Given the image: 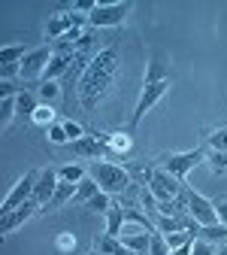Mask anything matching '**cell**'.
<instances>
[{
    "label": "cell",
    "instance_id": "6da1fadb",
    "mask_svg": "<svg viewBox=\"0 0 227 255\" xmlns=\"http://www.w3.org/2000/svg\"><path fill=\"white\" fill-rule=\"evenodd\" d=\"M115 73H118V49L115 46L97 49V55L88 61L82 82H79V107L85 113H94L106 101V94L115 82Z\"/></svg>",
    "mask_w": 227,
    "mask_h": 255
},
{
    "label": "cell",
    "instance_id": "7a4b0ae2",
    "mask_svg": "<svg viewBox=\"0 0 227 255\" xmlns=\"http://www.w3.org/2000/svg\"><path fill=\"white\" fill-rule=\"evenodd\" d=\"M170 85H173V76L167 73L164 61H160V58L149 61V64H146V79H143V88H140V98H137V107H134L131 128H127V131L137 134V128H140V122L146 119V113L170 91Z\"/></svg>",
    "mask_w": 227,
    "mask_h": 255
},
{
    "label": "cell",
    "instance_id": "3957f363",
    "mask_svg": "<svg viewBox=\"0 0 227 255\" xmlns=\"http://www.w3.org/2000/svg\"><path fill=\"white\" fill-rule=\"evenodd\" d=\"M88 176L100 185V191H106V195H124L127 188H131V173H127V167L115 164V161H91L88 167Z\"/></svg>",
    "mask_w": 227,
    "mask_h": 255
},
{
    "label": "cell",
    "instance_id": "277c9868",
    "mask_svg": "<svg viewBox=\"0 0 227 255\" xmlns=\"http://www.w3.org/2000/svg\"><path fill=\"white\" fill-rule=\"evenodd\" d=\"M197 164H206V152L197 146V149H188V152H173V155H167L164 161H160V167H164L167 173H173L179 182H185L188 179V173L197 167ZM188 185V182H185Z\"/></svg>",
    "mask_w": 227,
    "mask_h": 255
},
{
    "label": "cell",
    "instance_id": "5b68a950",
    "mask_svg": "<svg viewBox=\"0 0 227 255\" xmlns=\"http://www.w3.org/2000/svg\"><path fill=\"white\" fill-rule=\"evenodd\" d=\"M146 185H149V191H151V195L157 198V204H160V201H173V198H179L182 191L188 188L185 182H179L173 173H167V170L160 167V164L149 170V182H146Z\"/></svg>",
    "mask_w": 227,
    "mask_h": 255
},
{
    "label": "cell",
    "instance_id": "8992f818",
    "mask_svg": "<svg viewBox=\"0 0 227 255\" xmlns=\"http://www.w3.org/2000/svg\"><path fill=\"white\" fill-rule=\"evenodd\" d=\"M134 12V0H118V3H97V9L88 15L91 27H118Z\"/></svg>",
    "mask_w": 227,
    "mask_h": 255
},
{
    "label": "cell",
    "instance_id": "52a82bcc",
    "mask_svg": "<svg viewBox=\"0 0 227 255\" xmlns=\"http://www.w3.org/2000/svg\"><path fill=\"white\" fill-rule=\"evenodd\" d=\"M37 179H40V170H27L24 176H18L15 185L9 188V195L3 198V204H0V210H3V213H12V210L24 207L30 198H34V185H37Z\"/></svg>",
    "mask_w": 227,
    "mask_h": 255
},
{
    "label": "cell",
    "instance_id": "ba28073f",
    "mask_svg": "<svg viewBox=\"0 0 227 255\" xmlns=\"http://www.w3.org/2000/svg\"><path fill=\"white\" fill-rule=\"evenodd\" d=\"M85 24H88V18L79 15V12H55V15L46 21V27H43V37H46L49 46H52V43H58L61 37H67L70 30L85 27Z\"/></svg>",
    "mask_w": 227,
    "mask_h": 255
},
{
    "label": "cell",
    "instance_id": "9c48e42d",
    "mask_svg": "<svg viewBox=\"0 0 227 255\" xmlns=\"http://www.w3.org/2000/svg\"><path fill=\"white\" fill-rule=\"evenodd\" d=\"M49 61H52V46H40V49H34V52H27L24 55V61L18 64L21 67V79L30 85V82H37V79H43L46 76V67H49Z\"/></svg>",
    "mask_w": 227,
    "mask_h": 255
},
{
    "label": "cell",
    "instance_id": "30bf717a",
    "mask_svg": "<svg viewBox=\"0 0 227 255\" xmlns=\"http://www.w3.org/2000/svg\"><path fill=\"white\" fill-rule=\"evenodd\" d=\"M188 213L197 219L200 228L221 225V222H218V213H215V204H212L209 198H203L200 191H194V188H188Z\"/></svg>",
    "mask_w": 227,
    "mask_h": 255
},
{
    "label": "cell",
    "instance_id": "8fae6325",
    "mask_svg": "<svg viewBox=\"0 0 227 255\" xmlns=\"http://www.w3.org/2000/svg\"><path fill=\"white\" fill-rule=\"evenodd\" d=\"M109 152V158H131L134 152V131H109V134H97Z\"/></svg>",
    "mask_w": 227,
    "mask_h": 255
},
{
    "label": "cell",
    "instance_id": "7c38bea8",
    "mask_svg": "<svg viewBox=\"0 0 227 255\" xmlns=\"http://www.w3.org/2000/svg\"><path fill=\"white\" fill-rule=\"evenodd\" d=\"M58 182H61V179H58V170H55V167H43V170H40V179H37V185H34V198H30V201L43 210V207L52 201Z\"/></svg>",
    "mask_w": 227,
    "mask_h": 255
},
{
    "label": "cell",
    "instance_id": "4fadbf2b",
    "mask_svg": "<svg viewBox=\"0 0 227 255\" xmlns=\"http://www.w3.org/2000/svg\"><path fill=\"white\" fill-rule=\"evenodd\" d=\"M37 210H40V207H37L34 201H27L24 207H18V210H12V213H3V216H0V231H3V237H6V234H12L15 228H21V225H24V222L34 216Z\"/></svg>",
    "mask_w": 227,
    "mask_h": 255
},
{
    "label": "cell",
    "instance_id": "5bb4252c",
    "mask_svg": "<svg viewBox=\"0 0 227 255\" xmlns=\"http://www.w3.org/2000/svg\"><path fill=\"white\" fill-rule=\"evenodd\" d=\"M70 149H73L76 155H82V158H94V161H106V158H109L106 146L97 140V134H88V137H82V140L70 143Z\"/></svg>",
    "mask_w": 227,
    "mask_h": 255
},
{
    "label": "cell",
    "instance_id": "9a60e30c",
    "mask_svg": "<svg viewBox=\"0 0 227 255\" xmlns=\"http://www.w3.org/2000/svg\"><path fill=\"white\" fill-rule=\"evenodd\" d=\"M94 252L97 255H137L134 249H127L118 237H106V234L94 240Z\"/></svg>",
    "mask_w": 227,
    "mask_h": 255
},
{
    "label": "cell",
    "instance_id": "2e32d148",
    "mask_svg": "<svg viewBox=\"0 0 227 255\" xmlns=\"http://www.w3.org/2000/svg\"><path fill=\"white\" fill-rule=\"evenodd\" d=\"M76 198V185L73 182H58V188H55V195H52V201L43 207V213H55V210H61L67 201H73Z\"/></svg>",
    "mask_w": 227,
    "mask_h": 255
},
{
    "label": "cell",
    "instance_id": "e0dca14e",
    "mask_svg": "<svg viewBox=\"0 0 227 255\" xmlns=\"http://www.w3.org/2000/svg\"><path fill=\"white\" fill-rule=\"evenodd\" d=\"M127 225V219H124V207L121 204H112L109 213H106V237H121Z\"/></svg>",
    "mask_w": 227,
    "mask_h": 255
},
{
    "label": "cell",
    "instance_id": "ac0fdd59",
    "mask_svg": "<svg viewBox=\"0 0 227 255\" xmlns=\"http://www.w3.org/2000/svg\"><path fill=\"white\" fill-rule=\"evenodd\" d=\"M37 98L40 104H55L58 98H64V88H61V79H49L37 88Z\"/></svg>",
    "mask_w": 227,
    "mask_h": 255
},
{
    "label": "cell",
    "instance_id": "d6986e66",
    "mask_svg": "<svg viewBox=\"0 0 227 255\" xmlns=\"http://www.w3.org/2000/svg\"><path fill=\"white\" fill-rule=\"evenodd\" d=\"M24 55H27V46H24V43L3 46V49H0V67H6V64H21Z\"/></svg>",
    "mask_w": 227,
    "mask_h": 255
},
{
    "label": "cell",
    "instance_id": "ffe728a7",
    "mask_svg": "<svg viewBox=\"0 0 227 255\" xmlns=\"http://www.w3.org/2000/svg\"><path fill=\"white\" fill-rule=\"evenodd\" d=\"M85 176H88V170H85L82 164H64V167H58V179H61V182H73V185H79Z\"/></svg>",
    "mask_w": 227,
    "mask_h": 255
},
{
    "label": "cell",
    "instance_id": "44dd1931",
    "mask_svg": "<svg viewBox=\"0 0 227 255\" xmlns=\"http://www.w3.org/2000/svg\"><path fill=\"white\" fill-rule=\"evenodd\" d=\"M97 191H100V185H97V182H94L91 176H85V179H82V182L76 185V198H73V201L85 207V204H88V201H91V198L97 195Z\"/></svg>",
    "mask_w": 227,
    "mask_h": 255
},
{
    "label": "cell",
    "instance_id": "7402d4cb",
    "mask_svg": "<svg viewBox=\"0 0 227 255\" xmlns=\"http://www.w3.org/2000/svg\"><path fill=\"white\" fill-rule=\"evenodd\" d=\"M112 204H115V201H112V195H106V191H97V195L85 204V210H88V213H103V216H106Z\"/></svg>",
    "mask_w": 227,
    "mask_h": 255
},
{
    "label": "cell",
    "instance_id": "603a6c76",
    "mask_svg": "<svg viewBox=\"0 0 227 255\" xmlns=\"http://www.w3.org/2000/svg\"><path fill=\"white\" fill-rule=\"evenodd\" d=\"M30 122L34 125H40V128H52L58 119H55V110H52V104H40L37 110H34V116H30Z\"/></svg>",
    "mask_w": 227,
    "mask_h": 255
},
{
    "label": "cell",
    "instance_id": "cb8c5ba5",
    "mask_svg": "<svg viewBox=\"0 0 227 255\" xmlns=\"http://www.w3.org/2000/svg\"><path fill=\"white\" fill-rule=\"evenodd\" d=\"M40 107V101H37V94H30V91H18V116H34V110Z\"/></svg>",
    "mask_w": 227,
    "mask_h": 255
},
{
    "label": "cell",
    "instance_id": "d4e9b609",
    "mask_svg": "<svg viewBox=\"0 0 227 255\" xmlns=\"http://www.w3.org/2000/svg\"><path fill=\"white\" fill-rule=\"evenodd\" d=\"M200 240H209V243H215V246H221V243H227V228L224 225H212V228H200V234H197Z\"/></svg>",
    "mask_w": 227,
    "mask_h": 255
},
{
    "label": "cell",
    "instance_id": "484cf974",
    "mask_svg": "<svg viewBox=\"0 0 227 255\" xmlns=\"http://www.w3.org/2000/svg\"><path fill=\"white\" fill-rule=\"evenodd\" d=\"M46 140L55 143V146H70V137H67V131H64L61 122H55L52 128H46Z\"/></svg>",
    "mask_w": 227,
    "mask_h": 255
},
{
    "label": "cell",
    "instance_id": "4316f807",
    "mask_svg": "<svg viewBox=\"0 0 227 255\" xmlns=\"http://www.w3.org/2000/svg\"><path fill=\"white\" fill-rule=\"evenodd\" d=\"M206 164H209L212 173H227V152H215V149H209Z\"/></svg>",
    "mask_w": 227,
    "mask_h": 255
},
{
    "label": "cell",
    "instance_id": "83f0119b",
    "mask_svg": "<svg viewBox=\"0 0 227 255\" xmlns=\"http://www.w3.org/2000/svg\"><path fill=\"white\" fill-rule=\"evenodd\" d=\"M61 125H64V131H67V137H70V143H76V140H82V137H88V131H85V125H79L76 119H61Z\"/></svg>",
    "mask_w": 227,
    "mask_h": 255
},
{
    "label": "cell",
    "instance_id": "f1b7e54d",
    "mask_svg": "<svg viewBox=\"0 0 227 255\" xmlns=\"http://www.w3.org/2000/svg\"><path fill=\"white\" fill-rule=\"evenodd\" d=\"M55 249H58V252H64V255H76V234H70V231L58 234Z\"/></svg>",
    "mask_w": 227,
    "mask_h": 255
},
{
    "label": "cell",
    "instance_id": "f546056e",
    "mask_svg": "<svg viewBox=\"0 0 227 255\" xmlns=\"http://www.w3.org/2000/svg\"><path fill=\"white\" fill-rule=\"evenodd\" d=\"M173 249H170V243H167V237L160 234V231H154L151 234V246H149V255H170Z\"/></svg>",
    "mask_w": 227,
    "mask_h": 255
},
{
    "label": "cell",
    "instance_id": "4dcf8cb0",
    "mask_svg": "<svg viewBox=\"0 0 227 255\" xmlns=\"http://www.w3.org/2000/svg\"><path fill=\"white\" fill-rule=\"evenodd\" d=\"M209 149L227 152V125H224V128H215V131L209 134Z\"/></svg>",
    "mask_w": 227,
    "mask_h": 255
},
{
    "label": "cell",
    "instance_id": "1f68e13d",
    "mask_svg": "<svg viewBox=\"0 0 227 255\" xmlns=\"http://www.w3.org/2000/svg\"><path fill=\"white\" fill-rule=\"evenodd\" d=\"M215 249H218L215 243H209V240H200V237H197V240H194L191 255H215Z\"/></svg>",
    "mask_w": 227,
    "mask_h": 255
},
{
    "label": "cell",
    "instance_id": "d6a6232c",
    "mask_svg": "<svg viewBox=\"0 0 227 255\" xmlns=\"http://www.w3.org/2000/svg\"><path fill=\"white\" fill-rule=\"evenodd\" d=\"M215 204V213H218V222L227 228V198H218V201H212Z\"/></svg>",
    "mask_w": 227,
    "mask_h": 255
},
{
    "label": "cell",
    "instance_id": "836d02e7",
    "mask_svg": "<svg viewBox=\"0 0 227 255\" xmlns=\"http://www.w3.org/2000/svg\"><path fill=\"white\" fill-rule=\"evenodd\" d=\"M167 237V243H170V249H179L185 240H191V234H164Z\"/></svg>",
    "mask_w": 227,
    "mask_h": 255
},
{
    "label": "cell",
    "instance_id": "e575fe53",
    "mask_svg": "<svg viewBox=\"0 0 227 255\" xmlns=\"http://www.w3.org/2000/svg\"><path fill=\"white\" fill-rule=\"evenodd\" d=\"M194 240H197V237H191V240H185L179 249H173L170 255H191V249H194Z\"/></svg>",
    "mask_w": 227,
    "mask_h": 255
},
{
    "label": "cell",
    "instance_id": "d590c367",
    "mask_svg": "<svg viewBox=\"0 0 227 255\" xmlns=\"http://www.w3.org/2000/svg\"><path fill=\"white\" fill-rule=\"evenodd\" d=\"M0 94H3V98H6V94H18V88L9 79H3V82H0Z\"/></svg>",
    "mask_w": 227,
    "mask_h": 255
},
{
    "label": "cell",
    "instance_id": "8d00e7d4",
    "mask_svg": "<svg viewBox=\"0 0 227 255\" xmlns=\"http://www.w3.org/2000/svg\"><path fill=\"white\" fill-rule=\"evenodd\" d=\"M215 255H227V243H221V246L215 249Z\"/></svg>",
    "mask_w": 227,
    "mask_h": 255
}]
</instances>
